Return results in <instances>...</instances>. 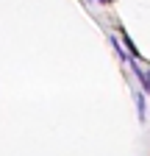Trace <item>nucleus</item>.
<instances>
[{"instance_id": "f257e3e1", "label": "nucleus", "mask_w": 150, "mask_h": 156, "mask_svg": "<svg viewBox=\"0 0 150 156\" xmlns=\"http://www.w3.org/2000/svg\"><path fill=\"white\" fill-rule=\"evenodd\" d=\"M136 112H139V117H142V120H145V117H147V106H145V95L142 92H136Z\"/></svg>"}, {"instance_id": "f03ea898", "label": "nucleus", "mask_w": 150, "mask_h": 156, "mask_svg": "<svg viewBox=\"0 0 150 156\" xmlns=\"http://www.w3.org/2000/svg\"><path fill=\"white\" fill-rule=\"evenodd\" d=\"M122 42H125V48H128V53H131V56H134V58L139 56V53H136V48H134V42H131V39H128V34H122Z\"/></svg>"}, {"instance_id": "7ed1b4c3", "label": "nucleus", "mask_w": 150, "mask_h": 156, "mask_svg": "<svg viewBox=\"0 0 150 156\" xmlns=\"http://www.w3.org/2000/svg\"><path fill=\"white\" fill-rule=\"evenodd\" d=\"M100 3H111V0H100Z\"/></svg>"}, {"instance_id": "20e7f679", "label": "nucleus", "mask_w": 150, "mask_h": 156, "mask_svg": "<svg viewBox=\"0 0 150 156\" xmlns=\"http://www.w3.org/2000/svg\"><path fill=\"white\" fill-rule=\"evenodd\" d=\"M89 3H95V0H89Z\"/></svg>"}]
</instances>
